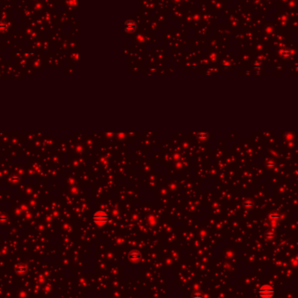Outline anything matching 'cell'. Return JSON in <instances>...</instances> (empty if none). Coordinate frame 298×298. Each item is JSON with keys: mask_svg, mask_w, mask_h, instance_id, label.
Instances as JSON below:
<instances>
[{"mask_svg": "<svg viewBox=\"0 0 298 298\" xmlns=\"http://www.w3.org/2000/svg\"><path fill=\"white\" fill-rule=\"evenodd\" d=\"M92 220H93V221H94L95 224H97L99 226H103V225H105L108 221L109 217L105 212L98 211V212H95L93 214Z\"/></svg>", "mask_w": 298, "mask_h": 298, "instance_id": "6da1fadb", "label": "cell"}, {"mask_svg": "<svg viewBox=\"0 0 298 298\" xmlns=\"http://www.w3.org/2000/svg\"><path fill=\"white\" fill-rule=\"evenodd\" d=\"M258 295L261 298H273L274 296V288L270 285H263L262 286L259 291Z\"/></svg>", "mask_w": 298, "mask_h": 298, "instance_id": "7a4b0ae2", "label": "cell"}, {"mask_svg": "<svg viewBox=\"0 0 298 298\" xmlns=\"http://www.w3.org/2000/svg\"><path fill=\"white\" fill-rule=\"evenodd\" d=\"M136 29V24L133 21V20H127V22L124 25V30L125 32L127 33H132L135 31Z\"/></svg>", "mask_w": 298, "mask_h": 298, "instance_id": "3957f363", "label": "cell"}, {"mask_svg": "<svg viewBox=\"0 0 298 298\" xmlns=\"http://www.w3.org/2000/svg\"><path fill=\"white\" fill-rule=\"evenodd\" d=\"M140 258H141V254L139 251H133L129 254V259L131 260V262H139L140 260Z\"/></svg>", "mask_w": 298, "mask_h": 298, "instance_id": "277c9868", "label": "cell"}, {"mask_svg": "<svg viewBox=\"0 0 298 298\" xmlns=\"http://www.w3.org/2000/svg\"><path fill=\"white\" fill-rule=\"evenodd\" d=\"M16 271H17V273H18V274L23 275V274H25V273L27 271V268H26V266H25V265H21V266H18V268H17V269H16Z\"/></svg>", "mask_w": 298, "mask_h": 298, "instance_id": "5b68a950", "label": "cell"}, {"mask_svg": "<svg viewBox=\"0 0 298 298\" xmlns=\"http://www.w3.org/2000/svg\"><path fill=\"white\" fill-rule=\"evenodd\" d=\"M7 30V24L5 21H0V32H4Z\"/></svg>", "mask_w": 298, "mask_h": 298, "instance_id": "8992f818", "label": "cell"}, {"mask_svg": "<svg viewBox=\"0 0 298 298\" xmlns=\"http://www.w3.org/2000/svg\"><path fill=\"white\" fill-rule=\"evenodd\" d=\"M202 296H203V295H202L200 292H196V293L194 295V296H193V297L194 298H202Z\"/></svg>", "mask_w": 298, "mask_h": 298, "instance_id": "52a82bcc", "label": "cell"}, {"mask_svg": "<svg viewBox=\"0 0 298 298\" xmlns=\"http://www.w3.org/2000/svg\"><path fill=\"white\" fill-rule=\"evenodd\" d=\"M172 1H173V3H175V4H181L183 0H172Z\"/></svg>", "mask_w": 298, "mask_h": 298, "instance_id": "ba28073f", "label": "cell"}]
</instances>
